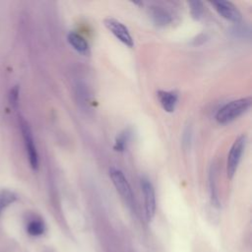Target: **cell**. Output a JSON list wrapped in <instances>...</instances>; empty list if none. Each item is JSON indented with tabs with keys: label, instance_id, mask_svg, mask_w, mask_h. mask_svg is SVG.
I'll use <instances>...</instances> for the list:
<instances>
[{
	"label": "cell",
	"instance_id": "6da1fadb",
	"mask_svg": "<svg viewBox=\"0 0 252 252\" xmlns=\"http://www.w3.org/2000/svg\"><path fill=\"white\" fill-rule=\"evenodd\" d=\"M251 103L252 99L249 96L229 101L219 109L216 114V120L220 124H227L246 112L250 108Z\"/></svg>",
	"mask_w": 252,
	"mask_h": 252
},
{
	"label": "cell",
	"instance_id": "7a4b0ae2",
	"mask_svg": "<svg viewBox=\"0 0 252 252\" xmlns=\"http://www.w3.org/2000/svg\"><path fill=\"white\" fill-rule=\"evenodd\" d=\"M246 142H247L246 135H240L233 142L229 150V153L227 155V159H226V173L229 179H231L236 172V169L238 167L241 157L246 147Z\"/></svg>",
	"mask_w": 252,
	"mask_h": 252
},
{
	"label": "cell",
	"instance_id": "3957f363",
	"mask_svg": "<svg viewBox=\"0 0 252 252\" xmlns=\"http://www.w3.org/2000/svg\"><path fill=\"white\" fill-rule=\"evenodd\" d=\"M109 176L112 180V183L114 187L116 188L117 192L122 196V198L127 202L129 206H134V195L131 189V186L125 177L124 173L116 168V167H111L109 169Z\"/></svg>",
	"mask_w": 252,
	"mask_h": 252
},
{
	"label": "cell",
	"instance_id": "277c9868",
	"mask_svg": "<svg viewBox=\"0 0 252 252\" xmlns=\"http://www.w3.org/2000/svg\"><path fill=\"white\" fill-rule=\"evenodd\" d=\"M20 126H21V131H22V135H23V139H24V143H25V147H26L30 164H31L32 168L37 169L38 155H37V151H36V148L34 145V140L32 137L31 127H30L29 123L23 118H21Z\"/></svg>",
	"mask_w": 252,
	"mask_h": 252
},
{
	"label": "cell",
	"instance_id": "5b68a950",
	"mask_svg": "<svg viewBox=\"0 0 252 252\" xmlns=\"http://www.w3.org/2000/svg\"><path fill=\"white\" fill-rule=\"evenodd\" d=\"M103 24L106 27V29L123 44H125L128 47L134 46V41L129 32V30L121 22L115 19L107 18V19H104Z\"/></svg>",
	"mask_w": 252,
	"mask_h": 252
},
{
	"label": "cell",
	"instance_id": "8992f818",
	"mask_svg": "<svg viewBox=\"0 0 252 252\" xmlns=\"http://www.w3.org/2000/svg\"><path fill=\"white\" fill-rule=\"evenodd\" d=\"M141 188L144 196L145 215L148 220H151L156 213V193L152 182L146 178H141Z\"/></svg>",
	"mask_w": 252,
	"mask_h": 252
},
{
	"label": "cell",
	"instance_id": "52a82bcc",
	"mask_svg": "<svg viewBox=\"0 0 252 252\" xmlns=\"http://www.w3.org/2000/svg\"><path fill=\"white\" fill-rule=\"evenodd\" d=\"M212 6L216 9L220 16L224 18L227 21L238 24L241 20V13L237 7L229 1H213L211 2Z\"/></svg>",
	"mask_w": 252,
	"mask_h": 252
},
{
	"label": "cell",
	"instance_id": "ba28073f",
	"mask_svg": "<svg viewBox=\"0 0 252 252\" xmlns=\"http://www.w3.org/2000/svg\"><path fill=\"white\" fill-rule=\"evenodd\" d=\"M157 94L161 107L166 112H173L178 101L177 93L172 91H158Z\"/></svg>",
	"mask_w": 252,
	"mask_h": 252
},
{
	"label": "cell",
	"instance_id": "9c48e42d",
	"mask_svg": "<svg viewBox=\"0 0 252 252\" xmlns=\"http://www.w3.org/2000/svg\"><path fill=\"white\" fill-rule=\"evenodd\" d=\"M150 14L153 22L158 27H166L172 21L171 14L163 7L154 6L150 9Z\"/></svg>",
	"mask_w": 252,
	"mask_h": 252
},
{
	"label": "cell",
	"instance_id": "30bf717a",
	"mask_svg": "<svg viewBox=\"0 0 252 252\" xmlns=\"http://www.w3.org/2000/svg\"><path fill=\"white\" fill-rule=\"evenodd\" d=\"M67 40H68L69 44L79 53H82V54L89 53V51H90L89 43L85 39V37H83L81 34H79L75 32H70L67 35Z\"/></svg>",
	"mask_w": 252,
	"mask_h": 252
},
{
	"label": "cell",
	"instance_id": "8fae6325",
	"mask_svg": "<svg viewBox=\"0 0 252 252\" xmlns=\"http://www.w3.org/2000/svg\"><path fill=\"white\" fill-rule=\"evenodd\" d=\"M132 137V130L130 128L124 129L122 132H120L115 139L114 143V150L117 152H123L125 151L128 142L130 141Z\"/></svg>",
	"mask_w": 252,
	"mask_h": 252
},
{
	"label": "cell",
	"instance_id": "7c38bea8",
	"mask_svg": "<svg viewBox=\"0 0 252 252\" xmlns=\"http://www.w3.org/2000/svg\"><path fill=\"white\" fill-rule=\"evenodd\" d=\"M17 198L18 197L16 193L11 190H8V189L0 190V215L5 211L6 208L12 205L17 200Z\"/></svg>",
	"mask_w": 252,
	"mask_h": 252
},
{
	"label": "cell",
	"instance_id": "4fadbf2b",
	"mask_svg": "<svg viewBox=\"0 0 252 252\" xmlns=\"http://www.w3.org/2000/svg\"><path fill=\"white\" fill-rule=\"evenodd\" d=\"M45 230L44 223L39 219H32L27 224V231L32 236L41 235Z\"/></svg>",
	"mask_w": 252,
	"mask_h": 252
},
{
	"label": "cell",
	"instance_id": "5bb4252c",
	"mask_svg": "<svg viewBox=\"0 0 252 252\" xmlns=\"http://www.w3.org/2000/svg\"><path fill=\"white\" fill-rule=\"evenodd\" d=\"M190 7V14L193 19L200 20L204 13V6L201 1H190L189 3Z\"/></svg>",
	"mask_w": 252,
	"mask_h": 252
},
{
	"label": "cell",
	"instance_id": "9a60e30c",
	"mask_svg": "<svg viewBox=\"0 0 252 252\" xmlns=\"http://www.w3.org/2000/svg\"><path fill=\"white\" fill-rule=\"evenodd\" d=\"M210 191H211V197H212V201L213 203H215L216 205H219V199H218V195H217V187H216V175H215V170L212 167L211 171H210Z\"/></svg>",
	"mask_w": 252,
	"mask_h": 252
},
{
	"label": "cell",
	"instance_id": "2e32d148",
	"mask_svg": "<svg viewBox=\"0 0 252 252\" xmlns=\"http://www.w3.org/2000/svg\"><path fill=\"white\" fill-rule=\"evenodd\" d=\"M18 100H19V86H14L10 91L9 101L13 107H16L18 105Z\"/></svg>",
	"mask_w": 252,
	"mask_h": 252
},
{
	"label": "cell",
	"instance_id": "e0dca14e",
	"mask_svg": "<svg viewBox=\"0 0 252 252\" xmlns=\"http://www.w3.org/2000/svg\"><path fill=\"white\" fill-rule=\"evenodd\" d=\"M185 136H187V137L190 139V132H189V130H188V131L185 133ZM189 141H190V140H185V141H184V143H186V144H189V143H190Z\"/></svg>",
	"mask_w": 252,
	"mask_h": 252
}]
</instances>
